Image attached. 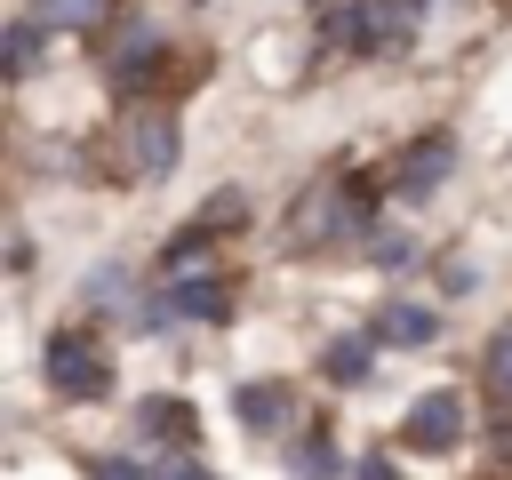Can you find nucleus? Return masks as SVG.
Here are the masks:
<instances>
[{
	"instance_id": "f257e3e1",
	"label": "nucleus",
	"mask_w": 512,
	"mask_h": 480,
	"mask_svg": "<svg viewBox=\"0 0 512 480\" xmlns=\"http://www.w3.org/2000/svg\"><path fill=\"white\" fill-rule=\"evenodd\" d=\"M360 224H368V184H360V176H328V184H312V192H304V208H296L288 240H296V248H312V240L328 248V240H352Z\"/></svg>"
},
{
	"instance_id": "f03ea898",
	"label": "nucleus",
	"mask_w": 512,
	"mask_h": 480,
	"mask_svg": "<svg viewBox=\"0 0 512 480\" xmlns=\"http://www.w3.org/2000/svg\"><path fill=\"white\" fill-rule=\"evenodd\" d=\"M48 384L64 400H104L112 392V352L96 328H56L48 336Z\"/></svg>"
},
{
	"instance_id": "7ed1b4c3",
	"label": "nucleus",
	"mask_w": 512,
	"mask_h": 480,
	"mask_svg": "<svg viewBox=\"0 0 512 480\" xmlns=\"http://www.w3.org/2000/svg\"><path fill=\"white\" fill-rule=\"evenodd\" d=\"M416 8H424V0H352V8L328 16V40H336V48H360V56H376V48H408Z\"/></svg>"
},
{
	"instance_id": "20e7f679",
	"label": "nucleus",
	"mask_w": 512,
	"mask_h": 480,
	"mask_svg": "<svg viewBox=\"0 0 512 480\" xmlns=\"http://www.w3.org/2000/svg\"><path fill=\"white\" fill-rule=\"evenodd\" d=\"M224 312H232V288H224V280H208V272H168V288H160L136 320L160 336V328H184V320H224Z\"/></svg>"
},
{
	"instance_id": "39448f33",
	"label": "nucleus",
	"mask_w": 512,
	"mask_h": 480,
	"mask_svg": "<svg viewBox=\"0 0 512 480\" xmlns=\"http://www.w3.org/2000/svg\"><path fill=\"white\" fill-rule=\"evenodd\" d=\"M136 440L144 448H192L200 440V408L176 400V392H152V400H136Z\"/></svg>"
},
{
	"instance_id": "423d86ee",
	"label": "nucleus",
	"mask_w": 512,
	"mask_h": 480,
	"mask_svg": "<svg viewBox=\"0 0 512 480\" xmlns=\"http://www.w3.org/2000/svg\"><path fill=\"white\" fill-rule=\"evenodd\" d=\"M400 440H408V448H456V440H464V400H456V392H424V400L400 416Z\"/></svg>"
},
{
	"instance_id": "0eeeda50",
	"label": "nucleus",
	"mask_w": 512,
	"mask_h": 480,
	"mask_svg": "<svg viewBox=\"0 0 512 480\" xmlns=\"http://www.w3.org/2000/svg\"><path fill=\"white\" fill-rule=\"evenodd\" d=\"M128 168L136 176L176 168V112H128Z\"/></svg>"
},
{
	"instance_id": "6e6552de",
	"label": "nucleus",
	"mask_w": 512,
	"mask_h": 480,
	"mask_svg": "<svg viewBox=\"0 0 512 480\" xmlns=\"http://www.w3.org/2000/svg\"><path fill=\"white\" fill-rule=\"evenodd\" d=\"M448 168H456V144H448V136H416V152L392 168V192H400V200H424Z\"/></svg>"
},
{
	"instance_id": "1a4fd4ad",
	"label": "nucleus",
	"mask_w": 512,
	"mask_h": 480,
	"mask_svg": "<svg viewBox=\"0 0 512 480\" xmlns=\"http://www.w3.org/2000/svg\"><path fill=\"white\" fill-rule=\"evenodd\" d=\"M152 72H160V32L144 16H128V40L112 48V80L120 88H152Z\"/></svg>"
},
{
	"instance_id": "9d476101",
	"label": "nucleus",
	"mask_w": 512,
	"mask_h": 480,
	"mask_svg": "<svg viewBox=\"0 0 512 480\" xmlns=\"http://www.w3.org/2000/svg\"><path fill=\"white\" fill-rule=\"evenodd\" d=\"M240 424L248 432H280L288 424V384H272V376L264 384H240Z\"/></svg>"
},
{
	"instance_id": "9b49d317",
	"label": "nucleus",
	"mask_w": 512,
	"mask_h": 480,
	"mask_svg": "<svg viewBox=\"0 0 512 480\" xmlns=\"http://www.w3.org/2000/svg\"><path fill=\"white\" fill-rule=\"evenodd\" d=\"M376 336L416 352V344H432V336H440V320H432V304H384V328H376Z\"/></svg>"
},
{
	"instance_id": "f8f14e48",
	"label": "nucleus",
	"mask_w": 512,
	"mask_h": 480,
	"mask_svg": "<svg viewBox=\"0 0 512 480\" xmlns=\"http://www.w3.org/2000/svg\"><path fill=\"white\" fill-rule=\"evenodd\" d=\"M32 16H40V24H72V32H88V24L112 16V0H32Z\"/></svg>"
},
{
	"instance_id": "ddd939ff",
	"label": "nucleus",
	"mask_w": 512,
	"mask_h": 480,
	"mask_svg": "<svg viewBox=\"0 0 512 480\" xmlns=\"http://www.w3.org/2000/svg\"><path fill=\"white\" fill-rule=\"evenodd\" d=\"M336 472H344V464H336V440H328V424H320V432L296 448V480H336Z\"/></svg>"
},
{
	"instance_id": "4468645a",
	"label": "nucleus",
	"mask_w": 512,
	"mask_h": 480,
	"mask_svg": "<svg viewBox=\"0 0 512 480\" xmlns=\"http://www.w3.org/2000/svg\"><path fill=\"white\" fill-rule=\"evenodd\" d=\"M32 64H40V16H16V24H8V72L24 80Z\"/></svg>"
},
{
	"instance_id": "2eb2a0df",
	"label": "nucleus",
	"mask_w": 512,
	"mask_h": 480,
	"mask_svg": "<svg viewBox=\"0 0 512 480\" xmlns=\"http://www.w3.org/2000/svg\"><path fill=\"white\" fill-rule=\"evenodd\" d=\"M368 352H376L368 336H344V344H328V376H336V384H360V376H368Z\"/></svg>"
},
{
	"instance_id": "dca6fc26",
	"label": "nucleus",
	"mask_w": 512,
	"mask_h": 480,
	"mask_svg": "<svg viewBox=\"0 0 512 480\" xmlns=\"http://www.w3.org/2000/svg\"><path fill=\"white\" fill-rule=\"evenodd\" d=\"M240 216H248V200H240V192H232V184H224V192H216V200H208V208H200V232H232V224H240Z\"/></svg>"
},
{
	"instance_id": "f3484780",
	"label": "nucleus",
	"mask_w": 512,
	"mask_h": 480,
	"mask_svg": "<svg viewBox=\"0 0 512 480\" xmlns=\"http://www.w3.org/2000/svg\"><path fill=\"white\" fill-rule=\"evenodd\" d=\"M488 384H496V392L512 400V328H504V336L488 344Z\"/></svg>"
},
{
	"instance_id": "a211bd4d",
	"label": "nucleus",
	"mask_w": 512,
	"mask_h": 480,
	"mask_svg": "<svg viewBox=\"0 0 512 480\" xmlns=\"http://www.w3.org/2000/svg\"><path fill=\"white\" fill-rule=\"evenodd\" d=\"M88 296H96V304H112V296H128V280H120V264H96V280H88Z\"/></svg>"
},
{
	"instance_id": "6ab92c4d",
	"label": "nucleus",
	"mask_w": 512,
	"mask_h": 480,
	"mask_svg": "<svg viewBox=\"0 0 512 480\" xmlns=\"http://www.w3.org/2000/svg\"><path fill=\"white\" fill-rule=\"evenodd\" d=\"M88 472H96V480H144V464H128V456H96Z\"/></svg>"
},
{
	"instance_id": "aec40b11",
	"label": "nucleus",
	"mask_w": 512,
	"mask_h": 480,
	"mask_svg": "<svg viewBox=\"0 0 512 480\" xmlns=\"http://www.w3.org/2000/svg\"><path fill=\"white\" fill-rule=\"evenodd\" d=\"M376 264H408V240L400 232H376Z\"/></svg>"
},
{
	"instance_id": "412c9836",
	"label": "nucleus",
	"mask_w": 512,
	"mask_h": 480,
	"mask_svg": "<svg viewBox=\"0 0 512 480\" xmlns=\"http://www.w3.org/2000/svg\"><path fill=\"white\" fill-rule=\"evenodd\" d=\"M168 480H216V472H208V464H192V448H184V456L168 464Z\"/></svg>"
},
{
	"instance_id": "4be33fe9",
	"label": "nucleus",
	"mask_w": 512,
	"mask_h": 480,
	"mask_svg": "<svg viewBox=\"0 0 512 480\" xmlns=\"http://www.w3.org/2000/svg\"><path fill=\"white\" fill-rule=\"evenodd\" d=\"M360 480H400V472H392L384 456H368V464H360Z\"/></svg>"
}]
</instances>
